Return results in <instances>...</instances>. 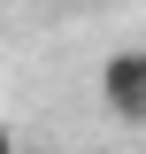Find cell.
<instances>
[{"label": "cell", "instance_id": "1", "mask_svg": "<svg viewBox=\"0 0 146 154\" xmlns=\"http://www.w3.org/2000/svg\"><path fill=\"white\" fill-rule=\"evenodd\" d=\"M100 100H108V116H123V123H146V77H138V54H108L100 62Z\"/></svg>", "mask_w": 146, "mask_h": 154}, {"label": "cell", "instance_id": "2", "mask_svg": "<svg viewBox=\"0 0 146 154\" xmlns=\"http://www.w3.org/2000/svg\"><path fill=\"white\" fill-rule=\"evenodd\" d=\"M8 146H16V131H8V123H0V154H8Z\"/></svg>", "mask_w": 146, "mask_h": 154}, {"label": "cell", "instance_id": "3", "mask_svg": "<svg viewBox=\"0 0 146 154\" xmlns=\"http://www.w3.org/2000/svg\"><path fill=\"white\" fill-rule=\"evenodd\" d=\"M131 54H138V77H146V46H131Z\"/></svg>", "mask_w": 146, "mask_h": 154}]
</instances>
